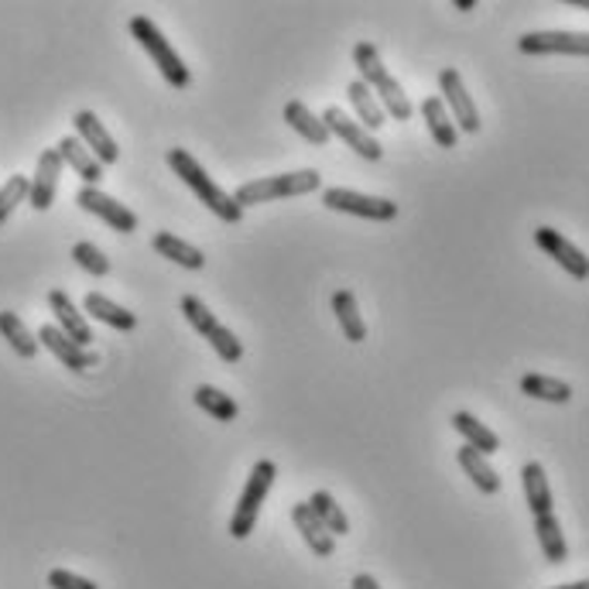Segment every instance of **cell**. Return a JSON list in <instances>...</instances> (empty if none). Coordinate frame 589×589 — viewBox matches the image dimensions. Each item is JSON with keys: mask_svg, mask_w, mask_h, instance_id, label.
Instances as JSON below:
<instances>
[{"mask_svg": "<svg viewBox=\"0 0 589 589\" xmlns=\"http://www.w3.org/2000/svg\"><path fill=\"white\" fill-rule=\"evenodd\" d=\"M34 339H39L59 364H65L69 370H76V374H83V370H90L96 364V357L90 350H83L80 343H73L65 333H59L55 326H42Z\"/></svg>", "mask_w": 589, "mask_h": 589, "instance_id": "4fadbf2b", "label": "cell"}, {"mask_svg": "<svg viewBox=\"0 0 589 589\" xmlns=\"http://www.w3.org/2000/svg\"><path fill=\"white\" fill-rule=\"evenodd\" d=\"M522 391L528 398H538V401H551V404H566L572 398V388L559 377H545V374H525L522 377Z\"/></svg>", "mask_w": 589, "mask_h": 589, "instance_id": "f1b7e54d", "label": "cell"}, {"mask_svg": "<svg viewBox=\"0 0 589 589\" xmlns=\"http://www.w3.org/2000/svg\"><path fill=\"white\" fill-rule=\"evenodd\" d=\"M354 589H380V586H377V579H374V576L360 572V576H354Z\"/></svg>", "mask_w": 589, "mask_h": 589, "instance_id": "74e56055", "label": "cell"}, {"mask_svg": "<svg viewBox=\"0 0 589 589\" xmlns=\"http://www.w3.org/2000/svg\"><path fill=\"white\" fill-rule=\"evenodd\" d=\"M192 398H196V404H199L206 414H213L217 422H233L236 411H240L230 395H223L220 388H210V385H199Z\"/></svg>", "mask_w": 589, "mask_h": 589, "instance_id": "4dcf8cb0", "label": "cell"}, {"mask_svg": "<svg viewBox=\"0 0 589 589\" xmlns=\"http://www.w3.org/2000/svg\"><path fill=\"white\" fill-rule=\"evenodd\" d=\"M439 86H442V96L449 99V114H453V124L456 130H466V134H476L480 130V114L473 107V99L463 86V76L456 73V69H442L439 73ZM442 99V103H445Z\"/></svg>", "mask_w": 589, "mask_h": 589, "instance_id": "ba28073f", "label": "cell"}, {"mask_svg": "<svg viewBox=\"0 0 589 589\" xmlns=\"http://www.w3.org/2000/svg\"><path fill=\"white\" fill-rule=\"evenodd\" d=\"M354 62H357V69H360V83H364L367 90H370L380 76L388 73L385 62H380L377 45H370V42H360V45L354 49Z\"/></svg>", "mask_w": 589, "mask_h": 589, "instance_id": "1f68e13d", "label": "cell"}, {"mask_svg": "<svg viewBox=\"0 0 589 589\" xmlns=\"http://www.w3.org/2000/svg\"><path fill=\"white\" fill-rule=\"evenodd\" d=\"M453 429L466 439V445L476 449L480 456H491V453H497V449H501L497 432H491L483 422H476L470 411H456V414H453Z\"/></svg>", "mask_w": 589, "mask_h": 589, "instance_id": "7402d4cb", "label": "cell"}, {"mask_svg": "<svg viewBox=\"0 0 589 589\" xmlns=\"http://www.w3.org/2000/svg\"><path fill=\"white\" fill-rule=\"evenodd\" d=\"M49 308L55 312V323H59L55 329L65 333L69 339L80 343L83 350H86L90 339H93V329H90V323L83 319V312L73 305V298H69L62 288H52V292H49Z\"/></svg>", "mask_w": 589, "mask_h": 589, "instance_id": "5bb4252c", "label": "cell"}, {"mask_svg": "<svg viewBox=\"0 0 589 589\" xmlns=\"http://www.w3.org/2000/svg\"><path fill=\"white\" fill-rule=\"evenodd\" d=\"M49 586H52V589H99L93 579L76 576V572H69V569H52V572H49Z\"/></svg>", "mask_w": 589, "mask_h": 589, "instance_id": "8d00e7d4", "label": "cell"}, {"mask_svg": "<svg viewBox=\"0 0 589 589\" xmlns=\"http://www.w3.org/2000/svg\"><path fill=\"white\" fill-rule=\"evenodd\" d=\"M151 248H155L161 257H168V261H176L179 267H186V271H202V267H206L202 251H199V248H192L189 240H182V236H176V233H168V230L155 233Z\"/></svg>", "mask_w": 589, "mask_h": 589, "instance_id": "e0dca14e", "label": "cell"}, {"mask_svg": "<svg viewBox=\"0 0 589 589\" xmlns=\"http://www.w3.org/2000/svg\"><path fill=\"white\" fill-rule=\"evenodd\" d=\"M73 261H76L83 271H90L93 278H103V274H111V261L103 257V251H99V248L86 244V240H80V244L73 248Z\"/></svg>", "mask_w": 589, "mask_h": 589, "instance_id": "d590c367", "label": "cell"}, {"mask_svg": "<svg viewBox=\"0 0 589 589\" xmlns=\"http://www.w3.org/2000/svg\"><path fill=\"white\" fill-rule=\"evenodd\" d=\"M59 176H62V158L55 148L42 151L39 155V168H34V176L28 179V202H31V210H52V202H55V192H59Z\"/></svg>", "mask_w": 589, "mask_h": 589, "instance_id": "8fae6325", "label": "cell"}, {"mask_svg": "<svg viewBox=\"0 0 589 589\" xmlns=\"http://www.w3.org/2000/svg\"><path fill=\"white\" fill-rule=\"evenodd\" d=\"M522 483H525V497L535 517L551 514V487H548V476L541 470V463H528L522 470Z\"/></svg>", "mask_w": 589, "mask_h": 589, "instance_id": "4316f807", "label": "cell"}, {"mask_svg": "<svg viewBox=\"0 0 589 589\" xmlns=\"http://www.w3.org/2000/svg\"><path fill=\"white\" fill-rule=\"evenodd\" d=\"M319 186H323L319 171L302 168V171H285V176H267V179L244 182L233 192V202L244 210V206H257V202H274V199H292V196L316 192Z\"/></svg>", "mask_w": 589, "mask_h": 589, "instance_id": "7a4b0ae2", "label": "cell"}, {"mask_svg": "<svg viewBox=\"0 0 589 589\" xmlns=\"http://www.w3.org/2000/svg\"><path fill=\"white\" fill-rule=\"evenodd\" d=\"M0 336L11 343V350L21 360H34V354H39V339H34V333L21 323L18 312H0Z\"/></svg>", "mask_w": 589, "mask_h": 589, "instance_id": "484cf974", "label": "cell"}, {"mask_svg": "<svg viewBox=\"0 0 589 589\" xmlns=\"http://www.w3.org/2000/svg\"><path fill=\"white\" fill-rule=\"evenodd\" d=\"M535 535H538V545H541L548 562H566L569 559V545H566V535H562V525H559L556 514L535 517Z\"/></svg>", "mask_w": 589, "mask_h": 589, "instance_id": "cb8c5ba5", "label": "cell"}, {"mask_svg": "<svg viewBox=\"0 0 589 589\" xmlns=\"http://www.w3.org/2000/svg\"><path fill=\"white\" fill-rule=\"evenodd\" d=\"M285 124H288L298 137H305L308 145H316V148H326V145H329V130H326L323 117L312 114L302 99L285 103Z\"/></svg>", "mask_w": 589, "mask_h": 589, "instance_id": "2e32d148", "label": "cell"}, {"mask_svg": "<svg viewBox=\"0 0 589 589\" xmlns=\"http://www.w3.org/2000/svg\"><path fill=\"white\" fill-rule=\"evenodd\" d=\"M333 312L339 319V329L350 343H364L367 339V323L360 316V305H357V295L354 292H336L333 295Z\"/></svg>", "mask_w": 589, "mask_h": 589, "instance_id": "44dd1931", "label": "cell"}, {"mask_svg": "<svg viewBox=\"0 0 589 589\" xmlns=\"http://www.w3.org/2000/svg\"><path fill=\"white\" fill-rule=\"evenodd\" d=\"M323 124H326L329 137L336 134L339 141H343L346 148H354L360 158H367V161H380V155H385V148H380V145L374 141V134H367L357 120H350L339 107H329V111L323 114Z\"/></svg>", "mask_w": 589, "mask_h": 589, "instance_id": "9c48e42d", "label": "cell"}, {"mask_svg": "<svg viewBox=\"0 0 589 589\" xmlns=\"http://www.w3.org/2000/svg\"><path fill=\"white\" fill-rule=\"evenodd\" d=\"M535 244L551 257V261H559V267H566L576 282H586V274H589V264H586V254L572 244V240H566L559 230H551V227H538L535 230Z\"/></svg>", "mask_w": 589, "mask_h": 589, "instance_id": "7c38bea8", "label": "cell"}, {"mask_svg": "<svg viewBox=\"0 0 589 589\" xmlns=\"http://www.w3.org/2000/svg\"><path fill=\"white\" fill-rule=\"evenodd\" d=\"M206 339H210V346H213V350H217V357L223 360V364H236L240 357H244V343H240L223 323L210 333V336H206Z\"/></svg>", "mask_w": 589, "mask_h": 589, "instance_id": "e575fe53", "label": "cell"}, {"mask_svg": "<svg viewBox=\"0 0 589 589\" xmlns=\"http://www.w3.org/2000/svg\"><path fill=\"white\" fill-rule=\"evenodd\" d=\"M86 312H90L93 319L107 323V326H114V329H124V333L137 329V316H134V312H127L124 305L111 302L107 295H99V292H90V295H86Z\"/></svg>", "mask_w": 589, "mask_h": 589, "instance_id": "d4e9b609", "label": "cell"}, {"mask_svg": "<svg viewBox=\"0 0 589 589\" xmlns=\"http://www.w3.org/2000/svg\"><path fill=\"white\" fill-rule=\"evenodd\" d=\"M168 165H171V171H176V176L196 192V199L206 206V210H210L213 217H220L223 223H240V217H244V210H240V206L233 202V196L230 192H223L210 176H206V168L186 151V148H171L168 155Z\"/></svg>", "mask_w": 589, "mask_h": 589, "instance_id": "6da1fadb", "label": "cell"}, {"mask_svg": "<svg viewBox=\"0 0 589 589\" xmlns=\"http://www.w3.org/2000/svg\"><path fill=\"white\" fill-rule=\"evenodd\" d=\"M422 117H425L429 134L435 137V145H439V148H456L460 130H456L453 117H449L442 96H429V99H422Z\"/></svg>", "mask_w": 589, "mask_h": 589, "instance_id": "d6986e66", "label": "cell"}, {"mask_svg": "<svg viewBox=\"0 0 589 589\" xmlns=\"http://www.w3.org/2000/svg\"><path fill=\"white\" fill-rule=\"evenodd\" d=\"M556 589H589V582H586V579H579V582H569V586H556Z\"/></svg>", "mask_w": 589, "mask_h": 589, "instance_id": "f35d334b", "label": "cell"}, {"mask_svg": "<svg viewBox=\"0 0 589 589\" xmlns=\"http://www.w3.org/2000/svg\"><path fill=\"white\" fill-rule=\"evenodd\" d=\"M179 308H182V316L192 323V329H196V333H202V336H210V333L220 326V319H217L213 312L206 308V302H202V298H196V295H182Z\"/></svg>", "mask_w": 589, "mask_h": 589, "instance_id": "d6a6232c", "label": "cell"}, {"mask_svg": "<svg viewBox=\"0 0 589 589\" xmlns=\"http://www.w3.org/2000/svg\"><path fill=\"white\" fill-rule=\"evenodd\" d=\"M308 507H312V514L319 517L323 522V528L336 538V535H346L350 532V522H346V514H343V507L336 504V497L329 494V491H316L308 501H305Z\"/></svg>", "mask_w": 589, "mask_h": 589, "instance_id": "f546056e", "label": "cell"}, {"mask_svg": "<svg viewBox=\"0 0 589 589\" xmlns=\"http://www.w3.org/2000/svg\"><path fill=\"white\" fill-rule=\"evenodd\" d=\"M456 8H460V11H473L476 4H473V0H456Z\"/></svg>", "mask_w": 589, "mask_h": 589, "instance_id": "ab89813d", "label": "cell"}, {"mask_svg": "<svg viewBox=\"0 0 589 589\" xmlns=\"http://www.w3.org/2000/svg\"><path fill=\"white\" fill-rule=\"evenodd\" d=\"M323 202L336 213H350V217H364V220H377V223H388L398 217V202L380 199V196H364L354 189H326Z\"/></svg>", "mask_w": 589, "mask_h": 589, "instance_id": "5b68a950", "label": "cell"}, {"mask_svg": "<svg viewBox=\"0 0 589 589\" xmlns=\"http://www.w3.org/2000/svg\"><path fill=\"white\" fill-rule=\"evenodd\" d=\"M346 96H350V103H354V111L360 114V127L370 134V130H380V127H385L388 124V117H385V111H380V103H377V96L357 80V83H350V86H346Z\"/></svg>", "mask_w": 589, "mask_h": 589, "instance_id": "83f0119b", "label": "cell"}, {"mask_svg": "<svg viewBox=\"0 0 589 589\" xmlns=\"http://www.w3.org/2000/svg\"><path fill=\"white\" fill-rule=\"evenodd\" d=\"M292 522H295L302 541L312 548V556H319V559H329V556H333V551H336V538L323 528V522H319L316 514H312L308 504H295V507H292Z\"/></svg>", "mask_w": 589, "mask_h": 589, "instance_id": "9a60e30c", "label": "cell"}, {"mask_svg": "<svg viewBox=\"0 0 589 589\" xmlns=\"http://www.w3.org/2000/svg\"><path fill=\"white\" fill-rule=\"evenodd\" d=\"M76 202H80V210L99 217L103 223L114 227L117 233H134V230H137V213H130L124 202H117L114 196L99 192V189H93V186H83V189L76 192Z\"/></svg>", "mask_w": 589, "mask_h": 589, "instance_id": "52a82bcc", "label": "cell"}, {"mask_svg": "<svg viewBox=\"0 0 589 589\" xmlns=\"http://www.w3.org/2000/svg\"><path fill=\"white\" fill-rule=\"evenodd\" d=\"M370 93H377V103H380V111H385V117L391 114L395 120H411L414 107H411L408 93L401 90V83H398L391 73H385V76H380V80L370 86Z\"/></svg>", "mask_w": 589, "mask_h": 589, "instance_id": "ffe728a7", "label": "cell"}, {"mask_svg": "<svg viewBox=\"0 0 589 589\" xmlns=\"http://www.w3.org/2000/svg\"><path fill=\"white\" fill-rule=\"evenodd\" d=\"M460 466H463V473L476 483L480 494H497V491H501L497 470L487 463V456H480L473 445H463V449H460Z\"/></svg>", "mask_w": 589, "mask_h": 589, "instance_id": "603a6c76", "label": "cell"}, {"mask_svg": "<svg viewBox=\"0 0 589 589\" xmlns=\"http://www.w3.org/2000/svg\"><path fill=\"white\" fill-rule=\"evenodd\" d=\"M28 199V176H11L0 186V227L11 220V213Z\"/></svg>", "mask_w": 589, "mask_h": 589, "instance_id": "836d02e7", "label": "cell"}, {"mask_svg": "<svg viewBox=\"0 0 589 589\" xmlns=\"http://www.w3.org/2000/svg\"><path fill=\"white\" fill-rule=\"evenodd\" d=\"M525 55H589V39L582 31H528L517 39Z\"/></svg>", "mask_w": 589, "mask_h": 589, "instance_id": "8992f818", "label": "cell"}, {"mask_svg": "<svg viewBox=\"0 0 589 589\" xmlns=\"http://www.w3.org/2000/svg\"><path fill=\"white\" fill-rule=\"evenodd\" d=\"M73 127H76V137L83 141V148L99 161V165H117L120 158V148L114 141V134L103 127V120L93 114V111H80L73 117Z\"/></svg>", "mask_w": 589, "mask_h": 589, "instance_id": "30bf717a", "label": "cell"}, {"mask_svg": "<svg viewBox=\"0 0 589 589\" xmlns=\"http://www.w3.org/2000/svg\"><path fill=\"white\" fill-rule=\"evenodd\" d=\"M130 34L137 39V45H141V49L155 59V65L161 69V76H165L168 86L186 90V86L192 83L189 65L182 62V55H179L176 49H171V42L158 31V24H155L148 14H134V18H130Z\"/></svg>", "mask_w": 589, "mask_h": 589, "instance_id": "3957f363", "label": "cell"}, {"mask_svg": "<svg viewBox=\"0 0 589 589\" xmlns=\"http://www.w3.org/2000/svg\"><path fill=\"white\" fill-rule=\"evenodd\" d=\"M274 476H278V466H274L271 460L254 463V470H251V476H248V487H244V494H240L236 511H233V517H230V538L244 541V538L254 532L257 514H261V504H264L267 491L274 487Z\"/></svg>", "mask_w": 589, "mask_h": 589, "instance_id": "277c9868", "label": "cell"}, {"mask_svg": "<svg viewBox=\"0 0 589 589\" xmlns=\"http://www.w3.org/2000/svg\"><path fill=\"white\" fill-rule=\"evenodd\" d=\"M55 151H59V158H62L65 165H73V168H76V176H80L86 186L96 189V182L103 179V165L83 148L80 137H62V141L55 145Z\"/></svg>", "mask_w": 589, "mask_h": 589, "instance_id": "ac0fdd59", "label": "cell"}]
</instances>
